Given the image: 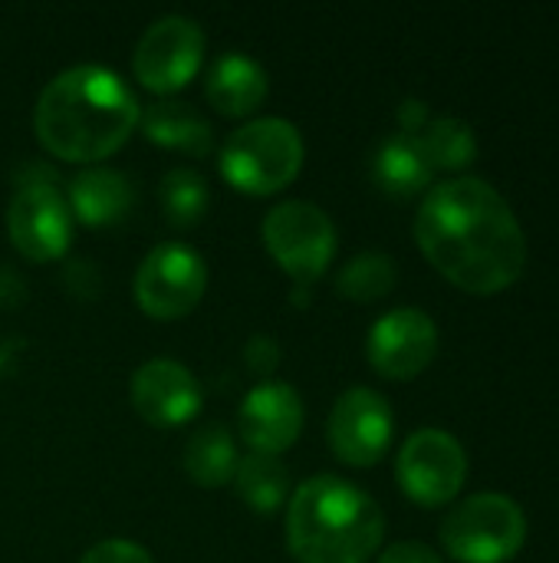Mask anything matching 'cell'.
<instances>
[{
	"instance_id": "cell-1",
	"label": "cell",
	"mask_w": 559,
	"mask_h": 563,
	"mask_svg": "<svg viewBox=\"0 0 559 563\" xmlns=\"http://www.w3.org/2000/svg\"><path fill=\"white\" fill-rule=\"evenodd\" d=\"M415 241L445 280L474 297L504 294L527 267V238L507 198L471 175L428 188Z\"/></svg>"
},
{
	"instance_id": "cell-2",
	"label": "cell",
	"mask_w": 559,
	"mask_h": 563,
	"mask_svg": "<svg viewBox=\"0 0 559 563\" xmlns=\"http://www.w3.org/2000/svg\"><path fill=\"white\" fill-rule=\"evenodd\" d=\"M142 119V106L132 86L99 66L82 63L53 76L33 112L36 139L63 162H102L119 152Z\"/></svg>"
},
{
	"instance_id": "cell-3",
	"label": "cell",
	"mask_w": 559,
	"mask_h": 563,
	"mask_svg": "<svg viewBox=\"0 0 559 563\" xmlns=\"http://www.w3.org/2000/svg\"><path fill=\"white\" fill-rule=\"evenodd\" d=\"M382 538L376 498L339 475L306 478L287 501V551L300 563H366Z\"/></svg>"
},
{
	"instance_id": "cell-4",
	"label": "cell",
	"mask_w": 559,
	"mask_h": 563,
	"mask_svg": "<svg viewBox=\"0 0 559 563\" xmlns=\"http://www.w3.org/2000/svg\"><path fill=\"white\" fill-rule=\"evenodd\" d=\"M303 168L300 129L280 115L250 119L221 145V175L247 195H273Z\"/></svg>"
},
{
	"instance_id": "cell-5",
	"label": "cell",
	"mask_w": 559,
	"mask_h": 563,
	"mask_svg": "<svg viewBox=\"0 0 559 563\" xmlns=\"http://www.w3.org/2000/svg\"><path fill=\"white\" fill-rule=\"evenodd\" d=\"M527 544V515L501 492L458 501L441 521V548L458 563H507Z\"/></svg>"
},
{
	"instance_id": "cell-6",
	"label": "cell",
	"mask_w": 559,
	"mask_h": 563,
	"mask_svg": "<svg viewBox=\"0 0 559 563\" xmlns=\"http://www.w3.org/2000/svg\"><path fill=\"white\" fill-rule=\"evenodd\" d=\"M260 234L270 257L300 284H313L320 274H326L339 247L333 218L320 205L300 198L270 208Z\"/></svg>"
},
{
	"instance_id": "cell-7",
	"label": "cell",
	"mask_w": 559,
	"mask_h": 563,
	"mask_svg": "<svg viewBox=\"0 0 559 563\" xmlns=\"http://www.w3.org/2000/svg\"><path fill=\"white\" fill-rule=\"evenodd\" d=\"M208 290L204 257L181 244L165 241L145 254L135 271V300L152 320H181L188 317Z\"/></svg>"
},
{
	"instance_id": "cell-8",
	"label": "cell",
	"mask_w": 559,
	"mask_h": 563,
	"mask_svg": "<svg viewBox=\"0 0 559 563\" xmlns=\"http://www.w3.org/2000/svg\"><path fill=\"white\" fill-rule=\"evenodd\" d=\"M395 478L405 498L418 508H445L468 482V455L451 432L418 429L399 452Z\"/></svg>"
},
{
	"instance_id": "cell-9",
	"label": "cell",
	"mask_w": 559,
	"mask_h": 563,
	"mask_svg": "<svg viewBox=\"0 0 559 563\" xmlns=\"http://www.w3.org/2000/svg\"><path fill=\"white\" fill-rule=\"evenodd\" d=\"M7 231L13 247L33 264H46L66 254L72 241V211L56 191L53 175H30V181H16L7 208Z\"/></svg>"
},
{
	"instance_id": "cell-10",
	"label": "cell",
	"mask_w": 559,
	"mask_h": 563,
	"mask_svg": "<svg viewBox=\"0 0 559 563\" xmlns=\"http://www.w3.org/2000/svg\"><path fill=\"white\" fill-rule=\"evenodd\" d=\"M201 59H204V30L191 16L171 13L145 26L132 53V69L145 89L165 96L185 89L198 76Z\"/></svg>"
},
{
	"instance_id": "cell-11",
	"label": "cell",
	"mask_w": 559,
	"mask_h": 563,
	"mask_svg": "<svg viewBox=\"0 0 559 563\" xmlns=\"http://www.w3.org/2000/svg\"><path fill=\"white\" fill-rule=\"evenodd\" d=\"M392 432H395L392 406L385 402V396L366 386L346 389L336 399L326 426L333 455L353 468H369L382 462L392 445Z\"/></svg>"
},
{
	"instance_id": "cell-12",
	"label": "cell",
	"mask_w": 559,
	"mask_h": 563,
	"mask_svg": "<svg viewBox=\"0 0 559 563\" xmlns=\"http://www.w3.org/2000/svg\"><path fill=\"white\" fill-rule=\"evenodd\" d=\"M438 353V327L418 307H399L379 317L366 340L372 369L385 379L409 383L422 376Z\"/></svg>"
},
{
	"instance_id": "cell-13",
	"label": "cell",
	"mask_w": 559,
	"mask_h": 563,
	"mask_svg": "<svg viewBox=\"0 0 559 563\" xmlns=\"http://www.w3.org/2000/svg\"><path fill=\"white\" fill-rule=\"evenodd\" d=\"M132 409L155 429H178L191 422L204 406V389L178 360H148L128 383Z\"/></svg>"
},
{
	"instance_id": "cell-14",
	"label": "cell",
	"mask_w": 559,
	"mask_h": 563,
	"mask_svg": "<svg viewBox=\"0 0 559 563\" xmlns=\"http://www.w3.org/2000/svg\"><path fill=\"white\" fill-rule=\"evenodd\" d=\"M237 429L250 452L280 459V452H287L303 429L300 393L290 383L277 379L257 383L237 409Z\"/></svg>"
},
{
	"instance_id": "cell-15",
	"label": "cell",
	"mask_w": 559,
	"mask_h": 563,
	"mask_svg": "<svg viewBox=\"0 0 559 563\" xmlns=\"http://www.w3.org/2000/svg\"><path fill=\"white\" fill-rule=\"evenodd\" d=\"M204 92L221 115H250L270 92L267 69L247 53H224L208 69Z\"/></svg>"
},
{
	"instance_id": "cell-16",
	"label": "cell",
	"mask_w": 559,
	"mask_h": 563,
	"mask_svg": "<svg viewBox=\"0 0 559 563\" xmlns=\"http://www.w3.org/2000/svg\"><path fill=\"white\" fill-rule=\"evenodd\" d=\"M135 201V188L132 181L115 172V168H86L69 181V211L72 221H82L89 228H105L122 221L132 211Z\"/></svg>"
},
{
	"instance_id": "cell-17",
	"label": "cell",
	"mask_w": 559,
	"mask_h": 563,
	"mask_svg": "<svg viewBox=\"0 0 559 563\" xmlns=\"http://www.w3.org/2000/svg\"><path fill=\"white\" fill-rule=\"evenodd\" d=\"M142 129L145 135L171 152H188V155H208L214 148V132L211 122L188 102L181 99H158L142 112Z\"/></svg>"
},
{
	"instance_id": "cell-18",
	"label": "cell",
	"mask_w": 559,
	"mask_h": 563,
	"mask_svg": "<svg viewBox=\"0 0 559 563\" xmlns=\"http://www.w3.org/2000/svg\"><path fill=\"white\" fill-rule=\"evenodd\" d=\"M372 175L382 191H389L395 198H412L432 185L435 168L428 165L418 135L395 132L379 145V152L372 158Z\"/></svg>"
},
{
	"instance_id": "cell-19",
	"label": "cell",
	"mask_w": 559,
	"mask_h": 563,
	"mask_svg": "<svg viewBox=\"0 0 559 563\" xmlns=\"http://www.w3.org/2000/svg\"><path fill=\"white\" fill-rule=\"evenodd\" d=\"M237 498L257 511V515H273L290 501V472L277 455H244L237 459L234 478H231Z\"/></svg>"
},
{
	"instance_id": "cell-20",
	"label": "cell",
	"mask_w": 559,
	"mask_h": 563,
	"mask_svg": "<svg viewBox=\"0 0 559 563\" xmlns=\"http://www.w3.org/2000/svg\"><path fill=\"white\" fill-rule=\"evenodd\" d=\"M237 468V445L224 426H201L185 445V472L201 488L231 485Z\"/></svg>"
},
{
	"instance_id": "cell-21",
	"label": "cell",
	"mask_w": 559,
	"mask_h": 563,
	"mask_svg": "<svg viewBox=\"0 0 559 563\" xmlns=\"http://www.w3.org/2000/svg\"><path fill=\"white\" fill-rule=\"evenodd\" d=\"M418 142H422V152H425L428 165L438 168V172H461V168L474 165V158H478L474 129L465 119H455V115L432 119L418 132Z\"/></svg>"
},
{
	"instance_id": "cell-22",
	"label": "cell",
	"mask_w": 559,
	"mask_h": 563,
	"mask_svg": "<svg viewBox=\"0 0 559 563\" xmlns=\"http://www.w3.org/2000/svg\"><path fill=\"white\" fill-rule=\"evenodd\" d=\"M399 267L382 251H362L336 274V290L356 303H376L395 290Z\"/></svg>"
},
{
	"instance_id": "cell-23",
	"label": "cell",
	"mask_w": 559,
	"mask_h": 563,
	"mask_svg": "<svg viewBox=\"0 0 559 563\" xmlns=\"http://www.w3.org/2000/svg\"><path fill=\"white\" fill-rule=\"evenodd\" d=\"M158 201H161L165 218L175 228H191L204 218V211L211 205V188L194 168L181 165V168L165 172V178L158 185Z\"/></svg>"
},
{
	"instance_id": "cell-24",
	"label": "cell",
	"mask_w": 559,
	"mask_h": 563,
	"mask_svg": "<svg viewBox=\"0 0 559 563\" xmlns=\"http://www.w3.org/2000/svg\"><path fill=\"white\" fill-rule=\"evenodd\" d=\"M79 563H155L152 554L135 544V541H122V538H112V541H102L96 548L86 551V558Z\"/></svg>"
},
{
	"instance_id": "cell-25",
	"label": "cell",
	"mask_w": 559,
	"mask_h": 563,
	"mask_svg": "<svg viewBox=\"0 0 559 563\" xmlns=\"http://www.w3.org/2000/svg\"><path fill=\"white\" fill-rule=\"evenodd\" d=\"M244 363L250 373L257 376H270L277 366H280V346L273 336H254L247 346H244Z\"/></svg>"
},
{
	"instance_id": "cell-26",
	"label": "cell",
	"mask_w": 559,
	"mask_h": 563,
	"mask_svg": "<svg viewBox=\"0 0 559 563\" xmlns=\"http://www.w3.org/2000/svg\"><path fill=\"white\" fill-rule=\"evenodd\" d=\"M376 563H445V561H441V554H438L435 548H428V544H422V541H399V544L385 548Z\"/></svg>"
},
{
	"instance_id": "cell-27",
	"label": "cell",
	"mask_w": 559,
	"mask_h": 563,
	"mask_svg": "<svg viewBox=\"0 0 559 563\" xmlns=\"http://www.w3.org/2000/svg\"><path fill=\"white\" fill-rule=\"evenodd\" d=\"M428 122H432L428 119V106L422 99H405L399 106V125H402L405 135H418Z\"/></svg>"
}]
</instances>
